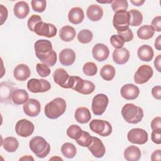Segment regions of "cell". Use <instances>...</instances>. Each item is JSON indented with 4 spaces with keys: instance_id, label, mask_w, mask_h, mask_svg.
<instances>
[{
    "instance_id": "obj_1",
    "label": "cell",
    "mask_w": 161,
    "mask_h": 161,
    "mask_svg": "<svg viewBox=\"0 0 161 161\" xmlns=\"http://www.w3.org/2000/svg\"><path fill=\"white\" fill-rule=\"evenodd\" d=\"M35 55L43 63L48 66H53L57 60L56 52L53 50L52 44L48 40L42 39L37 40L34 45Z\"/></svg>"
},
{
    "instance_id": "obj_2",
    "label": "cell",
    "mask_w": 161,
    "mask_h": 161,
    "mask_svg": "<svg viewBox=\"0 0 161 161\" xmlns=\"http://www.w3.org/2000/svg\"><path fill=\"white\" fill-rule=\"evenodd\" d=\"M66 107V102L63 98L56 97L46 104L44 113L48 118L55 119L65 113Z\"/></svg>"
},
{
    "instance_id": "obj_3",
    "label": "cell",
    "mask_w": 161,
    "mask_h": 161,
    "mask_svg": "<svg viewBox=\"0 0 161 161\" xmlns=\"http://www.w3.org/2000/svg\"><path fill=\"white\" fill-rule=\"evenodd\" d=\"M121 115L127 123L136 124L143 118V111L140 107L133 103H127L122 108Z\"/></svg>"
},
{
    "instance_id": "obj_4",
    "label": "cell",
    "mask_w": 161,
    "mask_h": 161,
    "mask_svg": "<svg viewBox=\"0 0 161 161\" xmlns=\"http://www.w3.org/2000/svg\"><path fill=\"white\" fill-rule=\"evenodd\" d=\"M29 147L35 155L40 158H45L50 151L49 143L44 138L40 136L33 137L29 142Z\"/></svg>"
},
{
    "instance_id": "obj_5",
    "label": "cell",
    "mask_w": 161,
    "mask_h": 161,
    "mask_svg": "<svg viewBox=\"0 0 161 161\" xmlns=\"http://www.w3.org/2000/svg\"><path fill=\"white\" fill-rule=\"evenodd\" d=\"M71 89L82 94L88 95L94 92L95 85L89 80H84L78 76H73V84Z\"/></svg>"
},
{
    "instance_id": "obj_6",
    "label": "cell",
    "mask_w": 161,
    "mask_h": 161,
    "mask_svg": "<svg viewBox=\"0 0 161 161\" xmlns=\"http://www.w3.org/2000/svg\"><path fill=\"white\" fill-rule=\"evenodd\" d=\"M113 25L118 32L123 31L129 28L130 14L128 11L121 10L115 12L113 16Z\"/></svg>"
},
{
    "instance_id": "obj_7",
    "label": "cell",
    "mask_w": 161,
    "mask_h": 161,
    "mask_svg": "<svg viewBox=\"0 0 161 161\" xmlns=\"http://www.w3.org/2000/svg\"><path fill=\"white\" fill-rule=\"evenodd\" d=\"M89 128L94 133L101 136H108L112 133V126L107 121L94 119L89 123Z\"/></svg>"
},
{
    "instance_id": "obj_8",
    "label": "cell",
    "mask_w": 161,
    "mask_h": 161,
    "mask_svg": "<svg viewBox=\"0 0 161 161\" xmlns=\"http://www.w3.org/2000/svg\"><path fill=\"white\" fill-rule=\"evenodd\" d=\"M54 82L65 89H71L73 83V76L68 74L63 68L57 69L53 74Z\"/></svg>"
},
{
    "instance_id": "obj_9",
    "label": "cell",
    "mask_w": 161,
    "mask_h": 161,
    "mask_svg": "<svg viewBox=\"0 0 161 161\" xmlns=\"http://www.w3.org/2000/svg\"><path fill=\"white\" fill-rule=\"evenodd\" d=\"M109 103V99L104 94L96 95L92 101V111L96 116L102 115L106 111Z\"/></svg>"
},
{
    "instance_id": "obj_10",
    "label": "cell",
    "mask_w": 161,
    "mask_h": 161,
    "mask_svg": "<svg viewBox=\"0 0 161 161\" xmlns=\"http://www.w3.org/2000/svg\"><path fill=\"white\" fill-rule=\"evenodd\" d=\"M51 88L50 83L44 79H31L27 82V89L33 93L45 92Z\"/></svg>"
},
{
    "instance_id": "obj_11",
    "label": "cell",
    "mask_w": 161,
    "mask_h": 161,
    "mask_svg": "<svg viewBox=\"0 0 161 161\" xmlns=\"http://www.w3.org/2000/svg\"><path fill=\"white\" fill-rule=\"evenodd\" d=\"M33 32L38 36H43L47 38L55 36L57 32V29L52 23H47L43 21L38 23L34 28Z\"/></svg>"
},
{
    "instance_id": "obj_12",
    "label": "cell",
    "mask_w": 161,
    "mask_h": 161,
    "mask_svg": "<svg viewBox=\"0 0 161 161\" xmlns=\"http://www.w3.org/2000/svg\"><path fill=\"white\" fill-rule=\"evenodd\" d=\"M128 140L133 143L143 145L148 141L147 132L142 128H133L127 134Z\"/></svg>"
},
{
    "instance_id": "obj_13",
    "label": "cell",
    "mask_w": 161,
    "mask_h": 161,
    "mask_svg": "<svg viewBox=\"0 0 161 161\" xmlns=\"http://www.w3.org/2000/svg\"><path fill=\"white\" fill-rule=\"evenodd\" d=\"M153 70L148 65H142L138 67L134 75V81L136 84L146 83L153 75Z\"/></svg>"
},
{
    "instance_id": "obj_14",
    "label": "cell",
    "mask_w": 161,
    "mask_h": 161,
    "mask_svg": "<svg viewBox=\"0 0 161 161\" xmlns=\"http://www.w3.org/2000/svg\"><path fill=\"white\" fill-rule=\"evenodd\" d=\"M34 130L33 123L26 119L18 121L15 125V131L17 135L24 138L30 136L33 133Z\"/></svg>"
},
{
    "instance_id": "obj_15",
    "label": "cell",
    "mask_w": 161,
    "mask_h": 161,
    "mask_svg": "<svg viewBox=\"0 0 161 161\" xmlns=\"http://www.w3.org/2000/svg\"><path fill=\"white\" fill-rule=\"evenodd\" d=\"M24 113L28 116H37L41 111V104L40 102L35 99H29L23 106Z\"/></svg>"
},
{
    "instance_id": "obj_16",
    "label": "cell",
    "mask_w": 161,
    "mask_h": 161,
    "mask_svg": "<svg viewBox=\"0 0 161 161\" xmlns=\"http://www.w3.org/2000/svg\"><path fill=\"white\" fill-rule=\"evenodd\" d=\"M87 148L92 155L96 158H102L106 152L103 143L99 138L96 136H92V142Z\"/></svg>"
},
{
    "instance_id": "obj_17",
    "label": "cell",
    "mask_w": 161,
    "mask_h": 161,
    "mask_svg": "<svg viewBox=\"0 0 161 161\" xmlns=\"http://www.w3.org/2000/svg\"><path fill=\"white\" fill-rule=\"evenodd\" d=\"M92 53L95 60L98 62H103L108 58L109 50L106 45L103 43H97L93 47Z\"/></svg>"
},
{
    "instance_id": "obj_18",
    "label": "cell",
    "mask_w": 161,
    "mask_h": 161,
    "mask_svg": "<svg viewBox=\"0 0 161 161\" xmlns=\"http://www.w3.org/2000/svg\"><path fill=\"white\" fill-rule=\"evenodd\" d=\"M120 93L124 99L126 100H133L138 97L140 94V90L135 84H126L122 86Z\"/></svg>"
},
{
    "instance_id": "obj_19",
    "label": "cell",
    "mask_w": 161,
    "mask_h": 161,
    "mask_svg": "<svg viewBox=\"0 0 161 161\" xmlns=\"http://www.w3.org/2000/svg\"><path fill=\"white\" fill-rule=\"evenodd\" d=\"M75 53L70 48H64L59 53V61L64 66L72 65L75 60Z\"/></svg>"
},
{
    "instance_id": "obj_20",
    "label": "cell",
    "mask_w": 161,
    "mask_h": 161,
    "mask_svg": "<svg viewBox=\"0 0 161 161\" xmlns=\"http://www.w3.org/2000/svg\"><path fill=\"white\" fill-rule=\"evenodd\" d=\"M130 57V52L126 48L123 47L119 49H115L113 52V60L118 65L126 64L128 61Z\"/></svg>"
},
{
    "instance_id": "obj_21",
    "label": "cell",
    "mask_w": 161,
    "mask_h": 161,
    "mask_svg": "<svg viewBox=\"0 0 161 161\" xmlns=\"http://www.w3.org/2000/svg\"><path fill=\"white\" fill-rule=\"evenodd\" d=\"M31 72L28 65L21 64L18 65L13 70L14 78L19 81H24L29 78Z\"/></svg>"
},
{
    "instance_id": "obj_22",
    "label": "cell",
    "mask_w": 161,
    "mask_h": 161,
    "mask_svg": "<svg viewBox=\"0 0 161 161\" xmlns=\"http://www.w3.org/2000/svg\"><path fill=\"white\" fill-rule=\"evenodd\" d=\"M86 14L91 21H97L102 18L103 16V10L99 5L92 4L87 8Z\"/></svg>"
},
{
    "instance_id": "obj_23",
    "label": "cell",
    "mask_w": 161,
    "mask_h": 161,
    "mask_svg": "<svg viewBox=\"0 0 161 161\" xmlns=\"http://www.w3.org/2000/svg\"><path fill=\"white\" fill-rule=\"evenodd\" d=\"M14 15L19 19L25 18L29 13L30 8L28 3L25 1H21L17 2L13 8Z\"/></svg>"
},
{
    "instance_id": "obj_24",
    "label": "cell",
    "mask_w": 161,
    "mask_h": 161,
    "mask_svg": "<svg viewBox=\"0 0 161 161\" xmlns=\"http://www.w3.org/2000/svg\"><path fill=\"white\" fill-rule=\"evenodd\" d=\"M84 18V11L79 7H74L70 9L68 14L69 21L74 25H78L82 22Z\"/></svg>"
},
{
    "instance_id": "obj_25",
    "label": "cell",
    "mask_w": 161,
    "mask_h": 161,
    "mask_svg": "<svg viewBox=\"0 0 161 161\" xmlns=\"http://www.w3.org/2000/svg\"><path fill=\"white\" fill-rule=\"evenodd\" d=\"M11 95L13 103L16 105L26 103L29 98L28 92L25 90L21 89H17L13 91Z\"/></svg>"
},
{
    "instance_id": "obj_26",
    "label": "cell",
    "mask_w": 161,
    "mask_h": 161,
    "mask_svg": "<svg viewBox=\"0 0 161 161\" xmlns=\"http://www.w3.org/2000/svg\"><path fill=\"white\" fill-rule=\"evenodd\" d=\"M138 58L144 62H150L154 56V53L152 48L148 45H143L140 46L137 51Z\"/></svg>"
},
{
    "instance_id": "obj_27",
    "label": "cell",
    "mask_w": 161,
    "mask_h": 161,
    "mask_svg": "<svg viewBox=\"0 0 161 161\" xmlns=\"http://www.w3.org/2000/svg\"><path fill=\"white\" fill-rule=\"evenodd\" d=\"M75 120L80 123H88L91 118V114L88 108L86 107L78 108L74 113Z\"/></svg>"
},
{
    "instance_id": "obj_28",
    "label": "cell",
    "mask_w": 161,
    "mask_h": 161,
    "mask_svg": "<svg viewBox=\"0 0 161 161\" xmlns=\"http://www.w3.org/2000/svg\"><path fill=\"white\" fill-rule=\"evenodd\" d=\"M124 158L128 161H137L141 157L140 148L135 145L128 147L124 151Z\"/></svg>"
},
{
    "instance_id": "obj_29",
    "label": "cell",
    "mask_w": 161,
    "mask_h": 161,
    "mask_svg": "<svg viewBox=\"0 0 161 161\" xmlns=\"http://www.w3.org/2000/svg\"><path fill=\"white\" fill-rule=\"evenodd\" d=\"M76 35V31L74 27L70 26H64L59 31V36L64 42H70L74 40Z\"/></svg>"
},
{
    "instance_id": "obj_30",
    "label": "cell",
    "mask_w": 161,
    "mask_h": 161,
    "mask_svg": "<svg viewBox=\"0 0 161 161\" xmlns=\"http://www.w3.org/2000/svg\"><path fill=\"white\" fill-rule=\"evenodd\" d=\"M3 148L8 152H14L19 147V142L18 140L13 136H8L4 139L2 142Z\"/></svg>"
},
{
    "instance_id": "obj_31",
    "label": "cell",
    "mask_w": 161,
    "mask_h": 161,
    "mask_svg": "<svg viewBox=\"0 0 161 161\" xmlns=\"http://www.w3.org/2000/svg\"><path fill=\"white\" fill-rule=\"evenodd\" d=\"M155 31L151 25H145L140 27L136 32L138 37L141 40H148L153 37Z\"/></svg>"
},
{
    "instance_id": "obj_32",
    "label": "cell",
    "mask_w": 161,
    "mask_h": 161,
    "mask_svg": "<svg viewBox=\"0 0 161 161\" xmlns=\"http://www.w3.org/2000/svg\"><path fill=\"white\" fill-rule=\"evenodd\" d=\"M115 69L113 66L109 64L104 65L100 70L101 77L106 81H110L114 77Z\"/></svg>"
},
{
    "instance_id": "obj_33",
    "label": "cell",
    "mask_w": 161,
    "mask_h": 161,
    "mask_svg": "<svg viewBox=\"0 0 161 161\" xmlns=\"http://www.w3.org/2000/svg\"><path fill=\"white\" fill-rule=\"evenodd\" d=\"M130 14V25L132 26H138L143 22V15L140 11L137 9H132L128 11Z\"/></svg>"
},
{
    "instance_id": "obj_34",
    "label": "cell",
    "mask_w": 161,
    "mask_h": 161,
    "mask_svg": "<svg viewBox=\"0 0 161 161\" xmlns=\"http://www.w3.org/2000/svg\"><path fill=\"white\" fill-rule=\"evenodd\" d=\"M61 152L64 156L67 158H74L77 153L76 147L74 144L67 142L64 143L61 147Z\"/></svg>"
},
{
    "instance_id": "obj_35",
    "label": "cell",
    "mask_w": 161,
    "mask_h": 161,
    "mask_svg": "<svg viewBox=\"0 0 161 161\" xmlns=\"http://www.w3.org/2000/svg\"><path fill=\"white\" fill-rule=\"evenodd\" d=\"M93 38V34L92 31L87 29L80 30L77 35L78 41L83 44L90 43Z\"/></svg>"
},
{
    "instance_id": "obj_36",
    "label": "cell",
    "mask_w": 161,
    "mask_h": 161,
    "mask_svg": "<svg viewBox=\"0 0 161 161\" xmlns=\"http://www.w3.org/2000/svg\"><path fill=\"white\" fill-rule=\"evenodd\" d=\"M92 140V136L87 131L82 130L81 135L79 137L75 140L76 142L81 147H88L91 143Z\"/></svg>"
},
{
    "instance_id": "obj_37",
    "label": "cell",
    "mask_w": 161,
    "mask_h": 161,
    "mask_svg": "<svg viewBox=\"0 0 161 161\" xmlns=\"http://www.w3.org/2000/svg\"><path fill=\"white\" fill-rule=\"evenodd\" d=\"M82 71L86 75L94 76L97 72V67L94 62H86L82 67Z\"/></svg>"
},
{
    "instance_id": "obj_38",
    "label": "cell",
    "mask_w": 161,
    "mask_h": 161,
    "mask_svg": "<svg viewBox=\"0 0 161 161\" xmlns=\"http://www.w3.org/2000/svg\"><path fill=\"white\" fill-rule=\"evenodd\" d=\"M82 130L78 125H72L67 130V136L74 140L77 139L81 135Z\"/></svg>"
},
{
    "instance_id": "obj_39",
    "label": "cell",
    "mask_w": 161,
    "mask_h": 161,
    "mask_svg": "<svg viewBox=\"0 0 161 161\" xmlns=\"http://www.w3.org/2000/svg\"><path fill=\"white\" fill-rule=\"evenodd\" d=\"M128 4L126 0H114L111 3V8L114 12L128 9Z\"/></svg>"
},
{
    "instance_id": "obj_40",
    "label": "cell",
    "mask_w": 161,
    "mask_h": 161,
    "mask_svg": "<svg viewBox=\"0 0 161 161\" xmlns=\"http://www.w3.org/2000/svg\"><path fill=\"white\" fill-rule=\"evenodd\" d=\"M31 4L34 11L42 13L46 9L47 1L45 0H32Z\"/></svg>"
},
{
    "instance_id": "obj_41",
    "label": "cell",
    "mask_w": 161,
    "mask_h": 161,
    "mask_svg": "<svg viewBox=\"0 0 161 161\" xmlns=\"http://www.w3.org/2000/svg\"><path fill=\"white\" fill-rule=\"evenodd\" d=\"M110 43L116 49L123 48L125 44V40L119 35H113L110 37Z\"/></svg>"
},
{
    "instance_id": "obj_42",
    "label": "cell",
    "mask_w": 161,
    "mask_h": 161,
    "mask_svg": "<svg viewBox=\"0 0 161 161\" xmlns=\"http://www.w3.org/2000/svg\"><path fill=\"white\" fill-rule=\"evenodd\" d=\"M36 70L38 75L42 77L48 76L51 72L49 67L45 64H37L36 65Z\"/></svg>"
},
{
    "instance_id": "obj_43",
    "label": "cell",
    "mask_w": 161,
    "mask_h": 161,
    "mask_svg": "<svg viewBox=\"0 0 161 161\" xmlns=\"http://www.w3.org/2000/svg\"><path fill=\"white\" fill-rule=\"evenodd\" d=\"M42 21V18L36 14H33L31 15L27 22V25H28V29L31 31H33L34 30V28L36 26V25L40 22Z\"/></svg>"
},
{
    "instance_id": "obj_44",
    "label": "cell",
    "mask_w": 161,
    "mask_h": 161,
    "mask_svg": "<svg viewBox=\"0 0 161 161\" xmlns=\"http://www.w3.org/2000/svg\"><path fill=\"white\" fill-rule=\"evenodd\" d=\"M118 35L122 36V38L124 39L125 42H128L133 40V33L130 28H128L125 31L118 32Z\"/></svg>"
},
{
    "instance_id": "obj_45",
    "label": "cell",
    "mask_w": 161,
    "mask_h": 161,
    "mask_svg": "<svg viewBox=\"0 0 161 161\" xmlns=\"http://www.w3.org/2000/svg\"><path fill=\"white\" fill-rule=\"evenodd\" d=\"M151 26L154 31L160 32L161 31V16H157L155 17L152 21Z\"/></svg>"
},
{
    "instance_id": "obj_46",
    "label": "cell",
    "mask_w": 161,
    "mask_h": 161,
    "mask_svg": "<svg viewBox=\"0 0 161 161\" xmlns=\"http://www.w3.org/2000/svg\"><path fill=\"white\" fill-rule=\"evenodd\" d=\"M152 141L156 144L161 143V130H153L151 134Z\"/></svg>"
},
{
    "instance_id": "obj_47",
    "label": "cell",
    "mask_w": 161,
    "mask_h": 161,
    "mask_svg": "<svg viewBox=\"0 0 161 161\" xmlns=\"http://www.w3.org/2000/svg\"><path fill=\"white\" fill-rule=\"evenodd\" d=\"M0 15H1V25H2L7 19L8 13L7 8L3 4L0 5Z\"/></svg>"
},
{
    "instance_id": "obj_48",
    "label": "cell",
    "mask_w": 161,
    "mask_h": 161,
    "mask_svg": "<svg viewBox=\"0 0 161 161\" xmlns=\"http://www.w3.org/2000/svg\"><path fill=\"white\" fill-rule=\"evenodd\" d=\"M151 128L152 130H161V118L160 116L155 117L151 122Z\"/></svg>"
},
{
    "instance_id": "obj_49",
    "label": "cell",
    "mask_w": 161,
    "mask_h": 161,
    "mask_svg": "<svg viewBox=\"0 0 161 161\" xmlns=\"http://www.w3.org/2000/svg\"><path fill=\"white\" fill-rule=\"evenodd\" d=\"M152 94L153 97L158 100L161 99V87L160 86H156L152 89Z\"/></svg>"
},
{
    "instance_id": "obj_50",
    "label": "cell",
    "mask_w": 161,
    "mask_h": 161,
    "mask_svg": "<svg viewBox=\"0 0 161 161\" xmlns=\"http://www.w3.org/2000/svg\"><path fill=\"white\" fill-rule=\"evenodd\" d=\"M151 160L152 161H160L161 160V150H155L151 155Z\"/></svg>"
},
{
    "instance_id": "obj_51",
    "label": "cell",
    "mask_w": 161,
    "mask_h": 161,
    "mask_svg": "<svg viewBox=\"0 0 161 161\" xmlns=\"http://www.w3.org/2000/svg\"><path fill=\"white\" fill-rule=\"evenodd\" d=\"M161 55L159 54L158 55L156 58H155L154 60V66L155 67V69H157V70H158V72H161Z\"/></svg>"
},
{
    "instance_id": "obj_52",
    "label": "cell",
    "mask_w": 161,
    "mask_h": 161,
    "mask_svg": "<svg viewBox=\"0 0 161 161\" xmlns=\"http://www.w3.org/2000/svg\"><path fill=\"white\" fill-rule=\"evenodd\" d=\"M154 46H155V48L157 50H158V51L161 50V35H159L156 38L155 43H154Z\"/></svg>"
},
{
    "instance_id": "obj_53",
    "label": "cell",
    "mask_w": 161,
    "mask_h": 161,
    "mask_svg": "<svg viewBox=\"0 0 161 161\" xmlns=\"http://www.w3.org/2000/svg\"><path fill=\"white\" fill-rule=\"evenodd\" d=\"M130 2L134 5V6H142L144 3H145V1L144 0H138V1H133V0H131Z\"/></svg>"
},
{
    "instance_id": "obj_54",
    "label": "cell",
    "mask_w": 161,
    "mask_h": 161,
    "mask_svg": "<svg viewBox=\"0 0 161 161\" xmlns=\"http://www.w3.org/2000/svg\"><path fill=\"white\" fill-rule=\"evenodd\" d=\"M19 160H34V158L31 155H25L20 158Z\"/></svg>"
}]
</instances>
